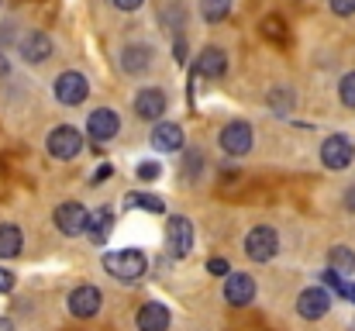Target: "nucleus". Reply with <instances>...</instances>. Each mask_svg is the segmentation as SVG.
Instances as JSON below:
<instances>
[{
  "label": "nucleus",
  "instance_id": "c9c22d12",
  "mask_svg": "<svg viewBox=\"0 0 355 331\" xmlns=\"http://www.w3.org/2000/svg\"><path fill=\"white\" fill-rule=\"evenodd\" d=\"M0 73H7V59L3 56H0Z\"/></svg>",
  "mask_w": 355,
  "mask_h": 331
},
{
  "label": "nucleus",
  "instance_id": "72a5a7b5",
  "mask_svg": "<svg viewBox=\"0 0 355 331\" xmlns=\"http://www.w3.org/2000/svg\"><path fill=\"white\" fill-rule=\"evenodd\" d=\"M342 297H349V300H352V304H355V283H345V290H342Z\"/></svg>",
  "mask_w": 355,
  "mask_h": 331
},
{
  "label": "nucleus",
  "instance_id": "a211bd4d",
  "mask_svg": "<svg viewBox=\"0 0 355 331\" xmlns=\"http://www.w3.org/2000/svg\"><path fill=\"white\" fill-rule=\"evenodd\" d=\"M148 66H152V49H148V45H128V49L121 52V69H124V73L141 76Z\"/></svg>",
  "mask_w": 355,
  "mask_h": 331
},
{
  "label": "nucleus",
  "instance_id": "393cba45",
  "mask_svg": "<svg viewBox=\"0 0 355 331\" xmlns=\"http://www.w3.org/2000/svg\"><path fill=\"white\" fill-rule=\"evenodd\" d=\"M269 108H272V114H290V110H293V94H290L286 87L269 90Z\"/></svg>",
  "mask_w": 355,
  "mask_h": 331
},
{
  "label": "nucleus",
  "instance_id": "5701e85b",
  "mask_svg": "<svg viewBox=\"0 0 355 331\" xmlns=\"http://www.w3.org/2000/svg\"><path fill=\"white\" fill-rule=\"evenodd\" d=\"M200 14H204V21L221 24L232 14V0H200Z\"/></svg>",
  "mask_w": 355,
  "mask_h": 331
},
{
  "label": "nucleus",
  "instance_id": "cd10ccee",
  "mask_svg": "<svg viewBox=\"0 0 355 331\" xmlns=\"http://www.w3.org/2000/svg\"><path fill=\"white\" fill-rule=\"evenodd\" d=\"M183 166H187V176H193V173L200 176V169H204V155H200V152H187V162H183Z\"/></svg>",
  "mask_w": 355,
  "mask_h": 331
},
{
  "label": "nucleus",
  "instance_id": "f704fd0d",
  "mask_svg": "<svg viewBox=\"0 0 355 331\" xmlns=\"http://www.w3.org/2000/svg\"><path fill=\"white\" fill-rule=\"evenodd\" d=\"M0 331H14V325H10L7 318H0Z\"/></svg>",
  "mask_w": 355,
  "mask_h": 331
},
{
  "label": "nucleus",
  "instance_id": "f257e3e1",
  "mask_svg": "<svg viewBox=\"0 0 355 331\" xmlns=\"http://www.w3.org/2000/svg\"><path fill=\"white\" fill-rule=\"evenodd\" d=\"M104 269H107L114 280H121V283H135V280L145 276L148 259H145L141 248H118V252H107V255H104Z\"/></svg>",
  "mask_w": 355,
  "mask_h": 331
},
{
  "label": "nucleus",
  "instance_id": "bb28decb",
  "mask_svg": "<svg viewBox=\"0 0 355 331\" xmlns=\"http://www.w3.org/2000/svg\"><path fill=\"white\" fill-rule=\"evenodd\" d=\"M138 180H145V183H152V180H159L162 176V166L159 162H152V159H145V162H138Z\"/></svg>",
  "mask_w": 355,
  "mask_h": 331
},
{
  "label": "nucleus",
  "instance_id": "f03ea898",
  "mask_svg": "<svg viewBox=\"0 0 355 331\" xmlns=\"http://www.w3.org/2000/svg\"><path fill=\"white\" fill-rule=\"evenodd\" d=\"M45 148H49L52 159H62V162H66V159H76L80 148H83V135H80L76 128H69V124H59V128L49 131Z\"/></svg>",
  "mask_w": 355,
  "mask_h": 331
},
{
  "label": "nucleus",
  "instance_id": "f3484780",
  "mask_svg": "<svg viewBox=\"0 0 355 331\" xmlns=\"http://www.w3.org/2000/svg\"><path fill=\"white\" fill-rule=\"evenodd\" d=\"M162 110H166V94H162V90H155V87L138 90V97H135V114H138L141 121H159Z\"/></svg>",
  "mask_w": 355,
  "mask_h": 331
},
{
  "label": "nucleus",
  "instance_id": "9b49d317",
  "mask_svg": "<svg viewBox=\"0 0 355 331\" xmlns=\"http://www.w3.org/2000/svg\"><path fill=\"white\" fill-rule=\"evenodd\" d=\"M101 300H104V297H101L97 287H90V283H87V287H76V290L69 294V314L87 321V318H94V314L101 311Z\"/></svg>",
  "mask_w": 355,
  "mask_h": 331
},
{
  "label": "nucleus",
  "instance_id": "473e14b6",
  "mask_svg": "<svg viewBox=\"0 0 355 331\" xmlns=\"http://www.w3.org/2000/svg\"><path fill=\"white\" fill-rule=\"evenodd\" d=\"M345 207H349V211H355V187H349V190H345Z\"/></svg>",
  "mask_w": 355,
  "mask_h": 331
},
{
  "label": "nucleus",
  "instance_id": "ddd939ff",
  "mask_svg": "<svg viewBox=\"0 0 355 331\" xmlns=\"http://www.w3.org/2000/svg\"><path fill=\"white\" fill-rule=\"evenodd\" d=\"M228 73V56H225V49H218V45H207L200 56H197V66H193V76H207V80H218V76H225Z\"/></svg>",
  "mask_w": 355,
  "mask_h": 331
},
{
  "label": "nucleus",
  "instance_id": "a878e982",
  "mask_svg": "<svg viewBox=\"0 0 355 331\" xmlns=\"http://www.w3.org/2000/svg\"><path fill=\"white\" fill-rule=\"evenodd\" d=\"M338 97H342L345 108L355 110V73H345V76H342V83H338Z\"/></svg>",
  "mask_w": 355,
  "mask_h": 331
},
{
  "label": "nucleus",
  "instance_id": "412c9836",
  "mask_svg": "<svg viewBox=\"0 0 355 331\" xmlns=\"http://www.w3.org/2000/svg\"><path fill=\"white\" fill-rule=\"evenodd\" d=\"M21 248H24L21 231L14 224H0V259H14V255H21Z\"/></svg>",
  "mask_w": 355,
  "mask_h": 331
},
{
  "label": "nucleus",
  "instance_id": "423d86ee",
  "mask_svg": "<svg viewBox=\"0 0 355 331\" xmlns=\"http://www.w3.org/2000/svg\"><path fill=\"white\" fill-rule=\"evenodd\" d=\"M52 94H55V101H59V104L76 108V104H83V101H87L90 83H87V76H83V73H62V76H55Z\"/></svg>",
  "mask_w": 355,
  "mask_h": 331
},
{
  "label": "nucleus",
  "instance_id": "4be33fe9",
  "mask_svg": "<svg viewBox=\"0 0 355 331\" xmlns=\"http://www.w3.org/2000/svg\"><path fill=\"white\" fill-rule=\"evenodd\" d=\"M328 262H331V269L342 273V276L355 273V252L349 248V245H335V248L328 252Z\"/></svg>",
  "mask_w": 355,
  "mask_h": 331
},
{
  "label": "nucleus",
  "instance_id": "39448f33",
  "mask_svg": "<svg viewBox=\"0 0 355 331\" xmlns=\"http://www.w3.org/2000/svg\"><path fill=\"white\" fill-rule=\"evenodd\" d=\"M355 159V145L349 135H331V138H324V145H321V162L328 166V169H349Z\"/></svg>",
  "mask_w": 355,
  "mask_h": 331
},
{
  "label": "nucleus",
  "instance_id": "2f4dec72",
  "mask_svg": "<svg viewBox=\"0 0 355 331\" xmlns=\"http://www.w3.org/2000/svg\"><path fill=\"white\" fill-rule=\"evenodd\" d=\"M145 0H114V7H121V10H138Z\"/></svg>",
  "mask_w": 355,
  "mask_h": 331
},
{
  "label": "nucleus",
  "instance_id": "0eeeda50",
  "mask_svg": "<svg viewBox=\"0 0 355 331\" xmlns=\"http://www.w3.org/2000/svg\"><path fill=\"white\" fill-rule=\"evenodd\" d=\"M252 145H255V131H252L248 121H228L221 128V148L228 155H248Z\"/></svg>",
  "mask_w": 355,
  "mask_h": 331
},
{
  "label": "nucleus",
  "instance_id": "6e6552de",
  "mask_svg": "<svg viewBox=\"0 0 355 331\" xmlns=\"http://www.w3.org/2000/svg\"><path fill=\"white\" fill-rule=\"evenodd\" d=\"M87 224H90V211H87L83 204L66 201V204H59V207H55V228H59L62 235L76 238V235H83V231H87Z\"/></svg>",
  "mask_w": 355,
  "mask_h": 331
},
{
  "label": "nucleus",
  "instance_id": "9d476101",
  "mask_svg": "<svg viewBox=\"0 0 355 331\" xmlns=\"http://www.w3.org/2000/svg\"><path fill=\"white\" fill-rule=\"evenodd\" d=\"M118 131H121V117L111 108H97L87 117V135L97 138V142H111Z\"/></svg>",
  "mask_w": 355,
  "mask_h": 331
},
{
  "label": "nucleus",
  "instance_id": "c85d7f7f",
  "mask_svg": "<svg viewBox=\"0 0 355 331\" xmlns=\"http://www.w3.org/2000/svg\"><path fill=\"white\" fill-rule=\"evenodd\" d=\"M331 10L338 17H349V14H355V0H331Z\"/></svg>",
  "mask_w": 355,
  "mask_h": 331
},
{
  "label": "nucleus",
  "instance_id": "7c9ffc66",
  "mask_svg": "<svg viewBox=\"0 0 355 331\" xmlns=\"http://www.w3.org/2000/svg\"><path fill=\"white\" fill-rule=\"evenodd\" d=\"M7 290H14V273L0 266V294H7Z\"/></svg>",
  "mask_w": 355,
  "mask_h": 331
},
{
  "label": "nucleus",
  "instance_id": "4468645a",
  "mask_svg": "<svg viewBox=\"0 0 355 331\" xmlns=\"http://www.w3.org/2000/svg\"><path fill=\"white\" fill-rule=\"evenodd\" d=\"M225 300H228L232 307L252 304V300H255V280H252L248 273H232V276L225 280Z\"/></svg>",
  "mask_w": 355,
  "mask_h": 331
},
{
  "label": "nucleus",
  "instance_id": "f8f14e48",
  "mask_svg": "<svg viewBox=\"0 0 355 331\" xmlns=\"http://www.w3.org/2000/svg\"><path fill=\"white\" fill-rule=\"evenodd\" d=\"M52 52H55V45H52V38H49L45 31H28V35L21 38V59L31 62V66L45 62Z\"/></svg>",
  "mask_w": 355,
  "mask_h": 331
},
{
  "label": "nucleus",
  "instance_id": "c756f323",
  "mask_svg": "<svg viewBox=\"0 0 355 331\" xmlns=\"http://www.w3.org/2000/svg\"><path fill=\"white\" fill-rule=\"evenodd\" d=\"M207 273H214V276H228L232 266H228V259H211V262H207Z\"/></svg>",
  "mask_w": 355,
  "mask_h": 331
},
{
  "label": "nucleus",
  "instance_id": "6ab92c4d",
  "mask_svg": "<svg viewBox=\"0 0 355 331\" xmlns=\"http://www.w3.org/2000/svg\"><path fill=\"white\" fill-rule=\"evenodd\" d=\"M111 228H114V211H111V207H97V211H90L87 235H90V241H94V245H104V241H107V235H111Z\"/></svg>",
  "mask_w": 355,
  "mask_h": 331
},
{
  "label": "nucleus",
  "instance_id": "aec40b11",
  "mask_svg": "<svg viewBox=\"0 0 355 331\" xmlns=\"http://www.w3.org/2000/svg\"><path fill=\"white\" fill-rule=\"evenodd\" d=\"M259 31H262V38L272 42V45H290V28H286V21H283L279 14H266L262 24H259Z\"/></svg>",
  "mask_w": 355,
  "mask_h": 331
},
{
  "label": "nucleus",
  "instance_id": "dca6fc26",
  "mask_svg": "<svg viewBox=\"0 0 355 331\" xmlns=\"http://www.w3.org/2000/svg\"><path fill=\"white\" fill-rule=\"evenodd\" d=\"M183 145H187V138H183L180 124H173V121H159L155 124V131H152V148L155 152H180Z\"/></svg>",
  "mask_w": 355,
  "mask_h": 331
},
{
  "label": "nucleus",
  "instance_id": "20e7f679",
  "mask_svg": "<svg viewBox=\"0 0 355 331\" xmlns=\"http://www.w3.org/2000/svg\"><path fill=\"white\" fill-rule=\"evenodd\" d=\"M276 252H279V235H276L272 228L259 224V228H252V231L245 235V255H248V259L269 262Z\"/></svg>",
  "mask_w": 355,
  "mask_h": 331
},
{
  "label": "nucleus",
  "instance_id": "1a4fd4ad",
  "mask_svg": "<svg viewBox=\"0 0 355 331\" xmlns=\"http://www.w3.org/2000/svg\"><path fill=\"white\" fill-rule=\"evenodd\" d=\"M328 311H331V297H328V290H321V287H307V290L297 297V314L307 318V321H318V318H324Z\"/></svg>",
  "mask_w": 355,
  "mask_h": 331
},
{
  "label": "nucleus",
  "instance_id": "b1692460",
  "mask_svg": "<svg viewBox=\"0 0 355 331\" xmlns=\"http://www.w3.org/2000/svg\"><path fill=\"white\" fill-rule=\"evenodd\" d=\"M128 207H141V211H152V214H162L166 211V204L155 194H131L128 197Z\"/></svg>",
  "mask_w": 355,
  "mask_h": 331
},
{
  "label": "nucleus",
  "instance_id": "7ed1b4c3",
  "mask_svg": "<svg viewBox=\"0 0 355 331\" xmlns=\"http://www.w3.org/2000/svg\"><path fill=\"white\" fill-rule=\"evenodd\" d=\"M166 248L173 259H187L193 252V224L183 214H173L166 221Z\"/></svg>",
  "mask_w": 355,
  "mask_h": 331
},
{
  "label": "nucleus",
  "instance_id": "2eb2a0df",
  "mask_svg": "<svg viewBox=\"0 0 355 331\" xmlns=\"http://www.w3.org/2000/svg\"><path fill=\"white\" fill-rule=\"evenodd\" d=\"M135 325H138V331H166L169 328V307L159 304V300H148V304L138 307Z\"/></svg>",
  "mask_w": 355,
  "mask_h": 331
}]
</instances>
